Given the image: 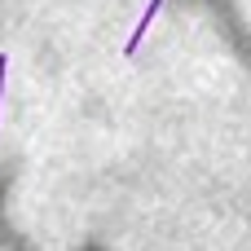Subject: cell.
Listing matches in <instances>:
<instances>
[{
	"mask_svg": "<svg viewBox=\"0 0 251 251\" xmlns=\"http://www.w3.org/2000/svg\"><path fill=\"white\" fill-rule=\"evenodd\" d=\"M207 4H212V13H216V22H221V35L229 40V49L243 57V66L251 71V31H247V22L234 13L229 0H207Z\"/></svg>",
	"mask_w": 251,
	"mask_h": 251,
	"instance_id": "1",
	"label": "cell"
},
{
	"mask_svg": "<svg viewBox=\"0 0 251 251\" xmlns=\"http://www.w3.org/2000/svg\"><path fill=\"white\" fill-rule=\"evenodd\" d=\"M84 251H101V247H84Z\"/></svg>",
	"mask_w": 251,
	"mask_h": 251,
	"instance_id": "2",
	"label": "cell"
}]
</instances>
